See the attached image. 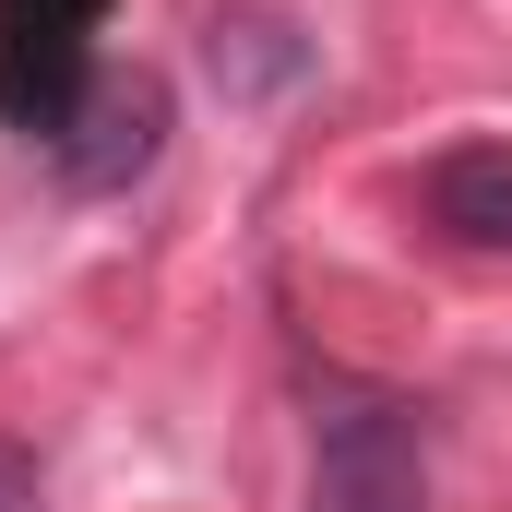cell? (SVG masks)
Segmentation results:
<instances>
[{
	"mask_svg": "<svg viewBox=\"0 0 512 512\" xmlns=\"http://www.w3.org/2000/svg\"><path fill=\"white\" fill-rule=\"evenodd\" d=\"M310 512H429L417 417L393 393H334L310 429Z\"/></svg>",
	"mask_w": 512,
	"mask_h": 512,
	"instance_id": "1",
	"label": "cell"
},
{
	"mask_svg": "<svg viewBox=\"0 0 512 512\" xmlns=\"http://www.w3.org/2000/svg\"><path fill=\"white\" fill-rule=\"evenodd\" d=\"M417 215H429L453 251L512 262V143H441L429 179H417Z\"/></svg>",
	"mask_w": 512,
	"mask_h": 512,
	"instance_id": "4",
	"label": "cell"
},
{
	"mask_svg": "<svg viewBox=\"0 0 512 512\" xmlns=\"http://www.w3.org/2000/svg\"><path fill=\"white\" fill-rule=\"evenodd\" d=\"M48 155H60L72 191H131V179L167 155V84H155V72H96L84 108H72V131H60Z\"/></svg>",
	"mask_w": 512,
	"mask_h": 512,
	"instance_id": "3",
	"label": "cell"
},
{
	"mask_svg": "<svg viewBox=\"0 0 512 512\" xmlns=\"http://www.w3.org/2000/svg\"><path fill=\"white\" fill-rule=\"evenodd\" d=\"M203 72H215L227 108H262V96H286V84L310 72V36H298L286 12H215V24H203Z\"/></svg>",
	"mask_w": 512,
	"mask_h": 512,
	"instance_id": "5",
	"label": "cell"
},
{
	"mask_svg": "<svg viewBox=\"0 0 512 512\" xmlns=\"http://www.w3.org/2000/svg\"><path fill=\"white\" fill-rule=\"evenodd\" d=\"M0 512H48V489H36V453H24V441H0Z\"/></svg>",
	"mask_w": 512,
	"mask_h": 512,
	"instance_id": "6",
	"label": "cell"
},
{
	"mask_svg": "<svg viewBox=\"0 0 512 512\" xmlns=\"http://www.w3.org/2000/svg\"><path fill=\"white\" fill-rule=\"evenodd\" d=\"M96 24L108 0H0V120L60 143L96 84Z\"/></svg>",
	"mask_w": 512,
	"mask_h": 512,
	"instance_id": "2",
	"label": "cell"
}]
</instances>
